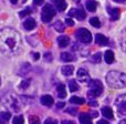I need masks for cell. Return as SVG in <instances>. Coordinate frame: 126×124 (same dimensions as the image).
Segmentation results:
<instances>
[{
    "instance_id": "obj_1",
    "label": "cell",
    "mask_w": 126,
    "mask_h": 124,
    "mask_svg": "<svg viewBox=\"0 0 126 124\" xmlns=\"http://www.w3.org/2000/svg\"><path fill=\"white\" fill-rule=\"evenodd\" d=\"M0 48L1 52L7 57L19 54L22 49L20 35L11 28H3L0 31Z\"/></svg>"
},
{
    "instance_id": "obj_2",
    "label": "cell",
    "mask_w": 126,
    "mask_h": 124,
    "mask_svg": "<svg viewBox=\"0 0 126 124\" xmlns=\"http://www.w3.org/2000/svg\"><path fill=\"white\" fill-rule=\"evenodd\" d=\"M105 80L109 87L114 89L126 88V74L118 71H110L105 75Z\"/></svg>"
},
{
    "instance_id": "obj_3",
    "label": "cell",
    "mask_w": 126,
    "mask_h": 124,
    "mask_svg": "<svg viewBox=\"0 0 126 124\" xmlns=\"http://www.w3.org/2000/svg\"><path fill=\"white\" fill-rule=\"evenodd\" d=\"M89 89L90 90L87 96L89 98H97L103 93L104 87H103L102 82L100 80H91L89 82Z\"/></svg>"
},
{
    "instance_id": "obj_4",
    "label": "cell",
    "mask_w": 126,
    "mask_h": 124,
    "mask_svg": "<svg viewBox=\"0 0 126 124\" xmlns=\"http://www.w3.org/2000/svg\"><path fill=\"white\" fill-rule=\"evenodd\" d=\"M55 15H57V9L53 8L51 4L47 3V4H44L43 9H42L41 20L44 23H48V22H50L51 20L55 17Z\"/></svg>"
},
{
    "instance_id": "obj_5",
    "label": "cell",
    "mask_w": 126,
    "mask_h": 124,
    "mask_svg": "<svg viewBox=\"0 0 126 124\" xmlns=\"http://www.w3.org/2000/svg\"><path fill=\"white\" fill-rule=\"evenodd\" d=\"M75 37L82 43H91L92 42V33L91 31H89L85 28H80L79 30H76Z\"/></svg>"
},
{
    "instance_id": "obj_6",
    "label": "cell",
    "mask_w": 126,
    "mask_h": 124,
    "mask_svg": "<svg viewBox=\"0 0 126 124\" xmlns=\"http://www.w3.org/2000/svg\"><path fill=\"white\" fill-rule=\"evenodd\" d=\"M2 103H3L8 109L10 107L12 111H15V112L20 111V104H19V102H18V99H16L15 96L11 95V94H8L7 96H3Z\"/></svg>"
},
{
    "instance_id": "obj_7",
    "label": "cell",
    "mask_w": 126,
    "mask_h": 124,
    "mask_svg": "<svg viewBox=\"0 0 126 124\" xmlns=\"http://www.w3.org/2000/svg\"><path fill=\"white\" fill-rule=\"evenodd\" d=\"M115 105L117 107L118 113L126 115V94H121L116 98Z\"/></svg>"
},
{
    "instance_id": "obj_8",
    "label": "cell",
    "mask_w": 126,
    "mask_h": 124,
    "mask_svg": "<svg viewBox=\"0 0 126 124\" xmlns=\"http://www.w3.org/2000/svg\"><path fill=\"white\" fill-rule=\"evenodd\" d=\"M76 78H78V80L80 81V82L82 83H89L90 81V74L89 72L86 71L85 69H83V68H80V69L78 70V72H76Z\"/></svg>"
},
{
    "instance_id": "obj_9",
    "label": "cell",
    "mask_w": 126,
    "mask_h": 124,
    "mask_svg": "<svg viewBox=\"0 0 126 124\" xmlns=\"http://www.w3.org/2000/svg\"><path fill=\"white\" fill-rule=\"evenodd\" d=\"M69 16L70 17H75L78 20H80V21H82V20H84L85 18H86V12H85L83 9H71V11L69 12Z\"/></svg>"
},
{
    "instance_id": "obj_10",
    "label": "cell",
    "mask_w": 126,
    "mask_h": 124,
    "mask_svg": "<svg viewBox=\"0 0 126 124\" xmlns=\"http://www.w3.org/2000/svg\"><path fill=\"white\" fill-rule=\"evenodd\" d=\"M95 43L100 47H104V46H109L110 40L107 37H105L102 33H96L95 35Z\"/></svg>"
},
{
    "instance_id": "obj_11",
    "label": "cell",
    "mask_w": 126,
    "mask_h": 124,
    "mask_svg": "<svg viewBox=\"0 0 126 124\" xmlns=\"http://www.w3.org/2000/svg\"><path fill=\"white\" fill-rule=\"evenodd\" d=\"M40 102H41L42 105H46V106H52L53 103H54V99H53V96H51L50 94H44V95L41 96Z\"/></svg>"
},
{
    "instance_id": "obj_12",
    "label": "cell",
    "mask_w": 126,
    "mask_h": 124,
    "mask_svg": "<svg viewBox=\"0 0 126 124\" xmlns=\"http://www.w3.org/2000/svg\"><path fill=\"white\" fill-rule=\"evenodd\" d=\"M22 26H23V28L26 29L27 31H31V30H33V29L35 28L37 22H35V20L32 19V18H28V19H26L23 21Z\"/></svg>"
},
{
    "instance_id": "obj_13",
    "label": "cell",
    "mask_w": 126,
    "mask_h": 124,
    "mask_svg": "<svg viewBox=\"0 0 126 124\" xmlns=\"http://www.w3.org/2000/svg\"><path fill=\"white\" fill-rule=\"evenodd\" d=\"M106 9H107L109 15L111 16L112 20H118V18H120V9L112 8V7H110V6H106Z\"/></svg>"
},
{
    "instance_id": "obj_14",
    "label": "cell",
    "mask_w": 126,
    "mask_h": 124,
    "mask_svg": "<svg viewBox=\"0 0 126 124\" xmlns=\"http://www.w3.org/2000/svg\"><path fill=\"white\" fill-rule=\"evenodd\" d=\"M52 1H53V3H54L55 9H57L58 11H60V12L64 11L67 7V3L65 0H52Z\"/></svg>"
},
{
    "instance_id": "obj_15",
    "label": "cell",
    "mask_w": 126,
    "mask_h": 124,
    "mask_svg": "<svg viewBox=\"0 0 126 124\" xmlns=\"http://www.w3.org/2000/svg\"><path fill=\"white\" fill-rule=\"evenodd\" d=\"M57 41H58V44H59L60 48H66L70 44L71 40H70V38L67 37V35H61V37L58 38Z\"/></svg>"
},
{
    "instance_id": "obj_16",
    "label": "cell",
    "mask_w": 126,
    "mask_h": 124,
    "mask_svg": "<svg viewBox=\"0 0 126 124\" xmlns=\"http://www.w3.org/2000/svg\"><path fill=\"white\" fill-rule=\"evenodd\" d=\"M120 46L122 48V50L124 51V53H126V27L121 31L120 35Z\"/></svg>"
},
{
    "instance_id": "obj_17",
    "label": "cell",
    "mask_w": 126,
    "mask_h": 124,
    "mask_svg": "<svg viewBox=\"0 0 126 124\" xmlns=\"http://www.w3.org/2000/svg\"><path fill=\"white\" fill-rule=\"evenodd\" d=\"M101 112H102L103 116H105V119H107V120H113L114 113H113V110H112L111 107L105 106V107H103Z\"/></svg>"
},
{
    "instance_id": "obj_18",
    "label": "cell",
    "mask_w": 126,
    "mask_h": 124,
    "mask_svg": "<svg viewBox=\"0 0 126 124\" xmlns=\"http://www.w3.org/2000/svg\"><path fill=\"white\" fill-rule=\"evenodd\" d=\"M61 72L63 75L65 76H70L73 74L74 72V67L73 65H63V67L61 68Z\"/></svg>"
},
{
    "instance_id": "obj_19",
    "label": "cell",
    "mask_w": 126,
    "mask_h": 124,
    "mask_svg": "<svg viewBox=\"0 0 126 124\" xmlns=\"http://www.w3.org/2000/svg\"><path fill=\"white\" fill-rule=\"evenodd\" d=\"M79 120H80V124H93L92 123V119H91V116H90V114H86V113L80 114Z\"/></svg>"
},
{
    "instance_id": "obj_20",
    "label": "cell",
    "mask_w": 126,
    "mask_h": 124,
    "mask_svg": "<svg viewBox=\"0 0 126 124\" xmlns=\"http://www.w3.org/2000/svg\"><path fill=\"white\" fill-rule=\"evenodd\" d=\"M104 59H105V62L107 64H112L115 60V57H114V53L112 50H107L106 52L104 53Z\"/></svg>"
},
{
    "instance_id": "obj_21",
    "label": "cell",
    "mask_w": 126,
    "mask_h": 124,
    "mask_svg": "<svg viewBox=\"0 0 126 124\" xmlns=\"http://www.w3.org/2000/svg\"><path fill=\"white\" fill-rule=\"evenodd\" d=\"M57 93H58V96L60 99H64L66 96V90H65V85L64 84H59L57 88Z\"/></svg>"
},
{
    "instance_id": "obj_22",
    "label": "cell",
    "mask_w": 126,
    "mask_h": 124,
    "mask_svg": "<svg viewBox=\"0 0 126 124\" xmlns=\"http://www.w3.org/2000/svg\"><path fill=\"white\" fill-rule=\"evenodd\" d=\"M60 59L64 62H71V61H73L75 58H74V55L70 52H62L61 55H60Z\"/></svg>"
},
{
    "instance_id": "obj_23",
    "label": "cell",
    "mask_w": 126,
    "mask_h": 124,
    "mask_svg": "<svg viewBox=\"0 0 126 124\" xmlns=\"http://www.w3.org/2000/svg\"><path fill=\"white\" fill-rule=\"evenodd\" d=\"M96 7H97V2L95 0H87L86 1V9L90 12H94L96 10Z\"/></svg>"
},
{
    "instance_id": "obj_24",
    "label": "cell",
    "mask_w": 126,
    "mask_h": 124,
    "mask_svg": "<svg viewBox=\"0 0 126 124\" xmlns=\"http://www.w3.org/2000/svg\"><path fill=\"white\" fill-rule=\"evenodd\" d=\"M10 118H11L10 112L2 111L1 113H0V121H1V124H6L9 120H10Z\"/></svg>"
},
{
    "instance_id": "obj_25",
    "label": "cell",
    "mask_w": 126,
    "mask_h": 124,
    "mask_svg": "<svg viewBox=\"0 0 126 124\" xmlns=\"http://www.w3.org/2000/svg\"><path fill=\"white\" fill-rule=\"evenodd\" d=\"M31 70V67H30V64L29 63H24L23 65H22V68L20 69V71H19V75H26L27 73H29V71Z\"/></svg>"
},
{
    "instance_id": "obj_26",
    "label": "cell",
    "mask_w": 126,
    "mask_h": 124,
    "mask_svg": "<svg viewBox=\"0 0 126 124\" xmlns=\"http://www.w3.org/2000/svg\"><path fill=\"white\" fill-rule=\"evenodd\" d=\"M85 102V100L83 98H80V96H72L70 99V103L72 104H83Z\"/></svg>"
},
{
    "instance_id": "obj_27",
    "label": "cell",
    "mask_w": 126,
    "mask_h": 124,
    "mask_svg": "<svg viewBox=\"0 0 126 124\" xmlns=\"http://www.w3.org/2000/svg\"><path fill=\"white\" fill-rule=\"evenodd\" d=\"M69 89L71 92H75L79 90V84L75 80H70L69 81Z\"/></svg>"
},
{
    "instance_id": "obj_28",
    "label": "cell",
    "mask_w": 126,
    "mask_h": 124,
    "mask_svg": "<svg viewBox=\"0 0 126 124\" xmlns=\"http://www.w3.org/2000/svg\"><path fill=\"white\" fill-rule=\"evenodd\" d=\"M90 23H91V26L95 27V28H100L101 27V21L100 19H98L97 17H93L90 19Z\"/></svg>"
},
{
    "instance_id": "obj_29",
    "label": "cell",
    "mask_w": 126,
    "mask_h": 124,
    "mask_svg": "<svg viewBox=\"0 0 126 124\" xmlns=\"http://www.w3.org/2000/svg\"><path fill=\"white\" fill-rule=\"evenodd\" d=\"M30 83H31V79H27V80H23L21 83H20V85H19V88L21 90H27L29 88V85H30Z\"/></svg>"
},
{
    "instance_id": "obj_30",
    "label": "cell",
    "mask_w": 126,
    "mask_h": 124,
    "mask_svg": "<svg viewBox=\"0 0 126 124\" xmlns=\"http://www.w3.org/2000/svg\"><path fill=\"white\" fill-rule=\"evenodd\" d=\"M53 27H54V28H55V30H57V31H59V32H63V31L65 30V28H64V24H63L61 21H57L54 24H53Z\"/></svg>"
},
{
    "instance_id": "obj_31",
    "label": "cell",
    "mask_w": 126,
    "mask_h": 124,
    "mask_svg": "<svg viewBox=\"0 0 126 124\" xmlns=\"http://www.w3.org/2000/svg\"><path fill=\"white\" fill-rule=\"evenodd\" d=\"M12 124H24V119L22 115H17L12 119Z\"/></svg>"
},
{
    "instance_id": "obj_32",
    "label": "cell",
    "mask_w": 126,
    "mask_h": 124,
    "mask_svg": "<svg viewBox=\"0 0 126 124\" xmlns=\"http://www.w3.org/2000/svg\"><path fill=\"white\" fill-rule=\"evenodd\" d=\"M101 58H102V55H101V53L100 52H97V53H95V54H93V57L91 58V62L92 63H98L101 61Z\"/></svg>"
},
{
    "instance_id": "obj_33",
    "label": "cell",
    "mask_w": 126,
    "mask_h": 124,
    "mask_svg": "<svg viewBox=\"0 0 126 124\" xmlns=\"http://www.w3.org/2000/svg\"><path fill=\"white\" fill-rule=\"evenodd\" d=\"M29 123L30 124H40V120L38 116L35 115H31L30 118H29Z\"/></svg>"
},
{
    "instance_id": "obj_34",
    "label": "cell",
    "mask_w": 126,
    "mask_h": 124,
    "mask_svg": "<svg viewBox=\"0 0 126 124\" xmlns=\"http://www.w3.org/2000/svg\"><path fill=\"white\" fill-rule=\"evenodd\" d=\"M30 13H31V8H27L26 10L21 11V12L19 13V16H20V18H24V16H28V15H30Z\"/></svg>"
},
{
    "instance_id": "obj_35",
    "label": "cell",
    "mask_w": 126,
    "mask_h": 124,
    "mask_svg": "<svg viewBox=\"0 0 126 124\" xmlns=\"http://www.w3.org/2000/svg\"><path fill=\"white\" fill-rule=\"evenodd\" d=\"M44 124H58V121L55 120V119L48 118L46 121H44Z\"/></svg>"
},
{
    "instance_id": "obj_36",
    "label": "cell",
    "mask_w": 126,
    "mask_h": 124,
    "mask_svg": "<svg viewBox=\"0 0 126 124\" xmlns=\"http://www.w3.org/2000/svg\"><path fill=\"white\" fill-rule=\"evenodd\" d=\"M44 60H46V61H48V62H50L51 60H52V55H51L50 52H48V53H46V54H44Z\"/></svg>"
},
{
    "instance_id": "obj_37",
    "label": "cell",
    "mask_w": 126,
    "mask_h": 124,
    "mask_svg": "<svg viewBox=\"0 0 126 124\" xmlns=\"http://www.w3.org/2000/svg\"><path fill=\"white\" fill-rule=\"evenodd\" d=\"M66 113L72 114V115H76V109H66Z\"/></svg>"
},
{
    "instance_id": "obj_38",
    "label": "cell",
    "mask_w": 126,
    "mask_h": 124,
    "mask_svg": "<svg viewBox=\"0 0 126 124\" xmlns=\"http://www.w3.org/2000/svg\"><path fill=\"white\" fill-rule=\"evenodd\" d=\"M65 22H66V24L67 26H70V27L74 26V21L71 19V18H66V19H65Z\"/></svg>"
},
{
    "instance_id": "obj_39",
    "label": "cell",
    "mask_w": 126,
    "mask_h": 124,
    "mask_svg": "<svg viewBox=\"0 0 126 124\" xmlns=\"http://www.w3.org/2000/svg\"><path fill=\"white\" fill-rule=\"evenodd\" d=\"M61 124H75L74 121H71V120H63Z\"/></svg>"
},
{
    "instance_id": "obj_40",
    "label": "cell",
    "mask_w": 126,
    "mask_h": 124,
    "mask_svg": "<svg viewBox=\"0 0 126 124\" xmlns=\"http://www.w3.org/2000/svg\"><path fill=\"white\" fill-rule=\"evenodd\" d=\"M33 2H34V4H37V6H41V4H43L44 0H33Z\"/></svg>"
},
{
    "instance_id": "obj_41",
    "label": "cell",
    "mask_w": 126,
    "mask_h": 124,
    "mask_svg": "<svg viewBox=\"0 0 126 124\" xmlns=\"http://www.w3.org/2000/svg\"><path fill=\"white\" fill-rule=\"evenodd\" d=\"M64 105H65L64 102H59L57 104V106H58V109H62V107H64Z\"/></svg>"
},
{
    "instance_id": "obj_42",
    "label": "cell",
    "mask_w": 126,
    "mask_h": 124,
    "mask_svg": "<svg viewBox=\"0 0 126 124\" xmlns=\"http://www.w3.org/2000/svg\"><path fill=\"white\" fill-rule=\"evenodd\" d=\"M32 58H33V60H38L40 58V55H39V53H33V55H32Z\"/></svg>"
},
{
    "instance_id": "obj_43",
    "label": "cell",
    "mask_w": 126,
    "mask_h": 124,
    "mask_svg": "<svg viewBox=\"0 0 126 124\" xmlns=\"http://www.w3.org/2000/svg\"><path fill=\"white\" fill-rule=\"evenodd\" d=\"M97 124H109V122H107L106 120H100L97 122Z\"/></svg>"
},
{
    "instance_id": "obj_44",
    "label": "cell",
    "mask_w": 126,
    "mask_h": 124,
    "mask_svg": "<svg viewBox=\"0 0 126 124\" xmlns=\"http://www.w3.org/2000/svg\"><path fill=\"white\" fill-rule=\"evenodd\" d=\"M90 105H92V106H97V102H90Z\"/></svg>"
},
{
    "instance_id": "obj_45",
    "label": "cell",
    "mask_w": 126,
    "mask_h": 124,
    "mask_svg": "<svg viewBox=\"0 0 126 124\" xmlns=\"http://www.w3.org/2000/svg\"><path fill=\"white\" fill-rule=\"evenodd\" d=\"M113 1H115V2H120V3H124V2H126V0H113Z\"/></svg>"
},
{
    "instance_id": "obj_46",
    "label": "cell",
    "mask_w": 126,
    "mask_h": 124,
    "mask_svg": "<svg viewBox=\"0 0 126 124\" xmlns=\"http://www.w3.org/2000/svg\"><path fill=\"white\" fill-rule=\"evenodd\" d=\"M120 124H126V119H124V120H122V121H121Z\"/></svg>"
},
{
    "instance_id": "obj_47",
    "label": "cell",
    "mask_w": 126,
    "mask_h": 124,
    "mask_svg": "<svg viewBox=\"0 0 126 124\" xmlns=\"http://www.w3.org/2000/svg\"><path fill=\"white\" fill-rule=\"evenodd\" d=\"M75 2H80V1H79V0H75Z\"/></svg>"
}]
</instances>
